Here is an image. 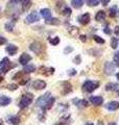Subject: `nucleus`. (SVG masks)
Instances as JSON below:
<instances>
[{
  "label": "nucleus",
  "instance_id": "nucleus-1",
  "mask_svg": "<svg viewBox=\"0 0 119 125\" xmlns=\"http://www.w3.org/2000/svg\"><path fill=\"white\" fill-rule=\"evenodd\" d=\"M33 100H34V95H33V94H30V93L25 94V95L22 96L21 100H20L19 107L20 108H25V107H27L31 102H33Z\"/></svg>",
  "mask_w": 119,
  "mask_h": 125
},
{
  "label": "nucleus",
  "instance_id": "nucleus-2",
  "mask_svg": "<svg viewBox=\"0 0 119 125\" xmlns=\"http://www.w3.org/2000/svg\"><path fill=\"white\" fill-rule=\"evenodd\" d=\"M99 87V83L98 81H92V80H87L86 83L83 84V90L87 93H91L93 92L95 89Z\"/></svg>",
  "mask_w": 119,
  "mask_h": 125
},
{
  "label": "nucleus",
  "instance_id": "nucleus-3",
  "mask_svg": "<svg viewBox=\"0 0 119 125\" xmlns=\"http://www.w3.org/2000/svg\"><path fill=\"white\" fill-rule=\"evenodd\" d=\"M50 97H51V96H50V92H47V93L44 94V95H42V96L37 100V106L44 108L45 105H46V103H47V101L49 100Z\"/></svg>",
  "mask_w": 119,
  "mask_h": 125
},
{
  "label": "nucleus",
  "instance_id": "nucleus-4",
  "mask_svg": "<svg viewBox=\"0 0 119 125\" xmlns=\"http://www.w3.org/2000/svg\"><path fill=\"white\" fill-rule=\"evenodd\" d=\"M29 49H30L33 52L37 53V54H40V53L42 52V50H43V46H42L41 43H39V42H34V43H31V44H30Z\"/></svg>",
  "mask_w": 119,
  "mask_h": 125
},
{
  "label": "nucleus",
  "instance_id": "nucleus-5",
  "mask_svg": "<svg viewBox=\"0 0 119 125\" xmlns=\"http://www.w3.org/2000/svg\"><path fill=\"white\" fill-rule=\"evenodd\" d=\"M26 23H35V22H38L40 20V15L37 13V11H33V13H30L28 16L26 17Z\"/></svg>",
  "mask_w": 119,
  "mask_h": 125
},
{
  "label": "nucleus",
  "instance_id": "nucleus-6",
  "mask_svg": "<svg viewBox=\"0 0 119 125\" xmlns=\"http://www.w3.org/2000/svg\"><path fill=\"white\" fill-rule=\"evenodd\" d=\"M115 71V67H114V64L111 62H107L105 64V73L107 75H113Z\"/></svg>",
  "mask_w": 119,
  "mask_h": 125
},
{
  "label": "nucleus",
  "instance_id": "nucleus-7",
  "mask_svg": "<svg viewBox=\"0 0 119 125\" xmlns=\"http://www.w3.org/2000/svg\"><path fill=\"white\" fill-rule=\"evenodd\" d=\"M90 19H91V16L89 13H85V14H83L82 16H79L78 17V21L81 24L83 25H86V24H88V23L90 22Z\"/></svg>",
  "mask_w": 119,
  "mask_h": 125
},
{
  "label": "nucleus",
  "instance_id": "nucleus-8",
  "mask_svg": "<svg viewBox=\"0 0 119 125\" xmlns=\"http://www.w3.org/2000/svg\"><path fill=\"white\" fill-rule=\"evenodd\" d=\"M31 60V56L29 55V54L27 53H22L21 55H20L19 57V62L23 66H26L27 64H28V62Z\"/></svg>",
  "mask_w": 119,
  "mask_h": 125
},
{
  "label": "nucleus",
  "instance_id": "nucleus-9",
  "mask_svg": "<svg viewBox=\"0 0 119 125\" xmlns=\"http://www.w3.org/2000/svg\"><path fill=\"white\" fill-rule=\"evenodd\" d=\"M33 88L36 90H43L46 88V83L44 80H35L33 83Z\"/></svg>",
  "mask_w": 119,
  "mask_h": 125
},
{
  "label": "nucleus",
  "instance_id": "nucleus-10",
  "mask_svg": "<svg viewBox=\"0 0 119 125\" xmlns=\"http://www.w3.org/2000/svg\"><path fill=\"white\" fill-rule=\"evenodd\" d=\"M90 101H91V103L94 104V105H101L102 102H104V99H102V97L101 96H92V97H90Z\"/></svg>",
  "mask_w": 119,
  "mask_h": 125
},
{
  "label": "nucleus",
  "instance_id": "nucleus-11",
  "mask_svg": "<svg viewBox=\"0 0 119 125\" xmlns=\"http://www.w3.org/2000/svg\"><path fill=\"white\" fill-rule=\"evenodd\" d=\"M106 17H107L106 11H104V10H99V11H97L96 16H95V20H96L97 22H102V21H105Z\"/></svg>",
  "mask_w": 119,
  "mask_h": 125
},
{
  "label": "nucleus",
  "instance_id": "nucleus-12",
  "mask_svg": "<svg viewBox=\"0 0 119 125\" xmlns=\"http://www.w3.org/2000/svg\"><path fill=\"white\" fill-rule=\"evenodd\" d=\"M40 13H41V16L45 20H48V19L51 18V10L49 9H42L40 10Z\"/></svg>",
  "mask_w": 119,
  "mask_h": 125
},
{
  "label": "nucleus",
  "instance_id": "nucleus-13",
  "mask_svg": "<svg viewBox=\"0 0 119 125\" xmlns=\"http://www.w3.org/2000/svg\"><path fill=\"white\" fill-rule=\"evenodd\" d=\"M18 51V47L16 45H9L6 47V52L11 54V55H15Z\"/></svg>",
  "mask_w": 119,
  "mask_h": 125
},
{
  "label": "nucleus",
  "instance_id": "nucleus-14",
  "mask_svg": "<svg viewBox=\"0 0 119 125\" xmlns=\"http://www.w3.org/2000/svg\"><path fill=\"white\" fill-rule=\"evenodd\" d=\"M11 101H12V99L7 96L0 97V105H1V106H6V105H9L11 103Z\"/></svg>",
  "mask_w": 119,
  "mask_h": 125
},
{
  "label": "nucleus",
  "instance_id": "nucleus-15",
  "mask_svg": "<svg viewBox=\"0 0 119 125\" xmlns=\"http://www.w3.org/2000/svg\"><path fill=\"white\" fill-rule=\"evenodd\" d=\"M119 107V103L117 101H111L110 103L107 104V108L109 111H116V109Z\"/></svg>",
  "mask_w": 119,
  "mask_h": 125
},
{
  "label": "nucleus",
  "instance_id": "nucleus-16",
  "mask_svg": "<svg viewBox=\"0 0 119 125\" xmlns=\"http://www.w3.org/2000/svg\"><path fill=\"white\" fill-rule=\"evenodd\" d=\"M63 85H64V91H63V94H68L72 91V85L70 84V83L68 81H65L63 83Z\"/></svg>",
  "mask_w": 119,
  "mask_h": 125
},
{
  "label": "nucleus",
  "instance_id": "nucleus-17",
  "mask_svg": "<svg viewBox=\"0 0 119 125\" xmlns=\"http://www.w3.org/2000/svg\"><path fill=\"white\" fill-rule=\"evenodd\" d=\"M118 88H119L118 83H110L108 84H106V90H107V91H115V90H118Z\"/></svg>",
  "mask_w": 119,
  "mask_h": 125
},
{
  "label": "nucleus",
  "instance_id": "nucleus-18",
  "mask_svg": "<svg viewBox=\"0 0 119 125\" xmlns=\"http://www.w3.org/2000/svg\"><path fill=\"white\" fill-rule=\"evenodd\" d=\"M23 71H24L25 73H31V72H35V71H36V67H35L34 65L28 64V65L24 66V68H23Z\"/></svg>",
  "mask_w": 119,
  "mask_h": 125
},
{
  "label": "nucleus",
  "instance_id": "nucleus-19",
  "mask_svg": "<svg viewBox=\"0 0 119 125\" xmlns=\"http://www.w3.org/2000/svg\"><path fill=\"white\" fill-rule=\"evenodd\" d=\"M46 24H50V25H59L60 24V20L58 18H50L48 20H45Z\"/></svg>",
  "mask_w": 119,
  "mask_h": 125
},
{
  "label": "nucleus",
  "instance_id": "nucleus-20",
  "mask_svg": "<svg viewBox=\"0 0 119 125\" xmlns=\"http://www.w3.org/2000/svg\"><path fill=\"white\" fill-rule=\"evenodd\" d=\"M71 4H72V6L75 7V9H79V7H82L83 4H84V1H83V0H72Z\"/></svg>",
  "mask_w": 119,
  "mask_h": 125
},
{
  "label": "nucleus",
  "instance_id": "nucleus-21",
  "mask_svg": "<svg viewBox=\"0 0 119 125\" xmlns=\"http://www.w3.org/2000/svg\"><path fill=\"white\" fill-rule=\"evenodd\" d=\"M54 101H55L54 97H50L49 100L47 101V103H46V105H45V107L43 108V109H50L51 107H52V105H53V103H54Z\"/></svg>",
  "mask_w": 119,
  "mask_h": 125
},
{
  "label": "nucleus",
  "instance_id": "nucleus-22",
  "mask_svg": "<svg viewBox=\"0 0 119 125\" xmlns=\"http://www.w3.org/2000/svg\"><path fill=\"white\" fill-rule=\"evenodd\" d=\"M9 122L12 124H18L20 122V118L18 116H13L11 118H9Z\"/></svg>",
  "mask_w": 119,
  "mask_h": 125
},
{
  "label": "nucleus",
  "instance_id": "nucleus-23",
  "mask_svg": "<svg viewBox=\"0 0 119 125\" xmlns=\"http://www.w3.org/2000/svg\"><path fill=\"white\" fill-rule=\"evenodd\" d=\"M69 33L71 34V36H76V34L78 33V28L75 27V26L69 27Z\"/></svg>",
  "mask_w": 119,
  "mask_h": 125
},
{
  "label": "nucleus",
  "instance_id": "nucleus-24",
  "mask_svg": "<svg viewBox=\"0 0 119 125\" xmlns=\"http://www.w3.org/2000/svg\"><path fill=\"white\" fill-rule=\"evenodd\" d=\"M10 65H11V62H10V60L7 57H4L1 62H0V66H1V68L6 67V66H10Z\"/></svg>",
  "mask_w": 119,
  "mask_h": 125
},
{
  "label": "nucleus",
  "instance_id": "nucleus-25",
  "mask_svg": "<svg viewBox=\"0 0 119 125\" xmlns=\"http://www.w3.org/2000/svg\"><path fill=\"white\" fill-rule=\"evenodd\" d=\"M21 3H23V4H21L22 7H23V10H28L31 6V1H21Z\"/></svg>",
  "mask_w": 119,
  "mask_h": 125
},
{
  "label": "nucleus",
  "instance_id": "nucleus-26",
  "mask_svg": "<svg viewBox=\"0 0 119 125\" xmlns=\"http://www.w3.org/2000/svg\"><path fill=\"white\" fill-rule=\"evenodd\" d=\"M109 16L111 18H114L115 16H116V14H117V7L116 6H113V7H111L110 9V11H109Z\"/></svg>",
  "mask_w": 119,
  "mask_h": 125
},
{
  "label": "nucleus",
  "instance_id": "nucleus-27",
  "mask_svg": "<svg viewBox=\"0 0 119 125\" xmlns=\"http://www.w3.org/2000/svg\"><path fill=\"white\" fill-rule=\"evenodd\" d=\"M111 47L113 49H116L118 47V40L116 38H112V40H111Z\"/></svg>",
  "mask_w": 119,
  "mask_h": 125
},
{
  "label": "nucleus",
  "instance_id": "nucleus-28",
  "mask_svg": "<svg viewBox=\"0 0 119 125\" xmlns=\"http://www.w3.org/2000/svg\"><path fill=\"white\" fill-rule=\"evenodd\" d=\"M113 60H114L115 65H116L117 67H119V52H116V53L114 54V57H113Z\"/></svg>",
  "mask_w": 119,
  "mask_h": 125
},
{
  "label": "nucleus",
  "instance_id": "nucleus-29",
  "mask_svg": "<svg viewBox=\"0 0 119 125\" xmlns=\"http://www.w3.org/2000/svg\"><path fill=\"white\" fill-rule=\"evenodd\" d=\"M93 38H94V41L96 42V43H98V44H105V40H104V39H101L100 37L94 36Z\"/></svg>",
  "mask_w": 119,
  "mask_h": 125
},
{
  "label": "nucleus",
  "instance_id": "nucleus-30",
  "mask_svg": "<svg viewBox=\"0 0 119 125\" xmlns=\"http://www.w3.org/2000/svg\"><path fill=\"white\" fill-rule=\"evenodd\" d=\"M89 6H95V5H98L99 4V1L98 0H89V1H87Z\"/></svg>",
  "mask_w": 119,
  "mask_h": 125
},
{
  "label": "nucleus",
  "instance_id": "nucleus-31",
  "mask_svg": "<svg viewBox=\"0 0 119 125\" xmlns=\"http://www.w3.org/2000/svg\"><path fill=\"white\" fill-rule=\"evenodd\" d=\"M77 105H78L79 107H87V106H88V101H86V100H81V101H78Z\"/></svg>",
  "mask_w": 119,
  "mask_h": 125
},
{
  "label": "nucleus",
  "instance_id": "nucleus-32",
  "mask_svg": "<svg viewBox=\"0 0 119 125\" xmlns=\"http://www.w3.org/2000/svg\"><path fill=\"white\" fill-rule=\"evenodd\" d=\"M5 29L7 31H13V29H14V23H12V22L6 23V24H5Z\"/></svg>",
  "mask_w": 119,
  "mask_h": 125
},
{
  "label": "nucleus",
  "instance_id": "nucleus-33",
  "mask_svg": "<svg viewBox=\"0 0 119 125\" xmlns=\"http://www.w3.org/2000/svg\"><path fill=\"white\" fill-rule=\"evenodd\" d=\"M71 9H69V7H65L64 10H63V11H62V14L64 15V16H70L71 15Z\"/></svg>",
  "mask_w": 119,
  "mask_h": 125
},
{
  "label": "nucleus",
  "instance_id": "nucleus-34",
  "mask_svg": "<svg viewBox=\"0 0 119 125\" xmlns=\"http://www.w3.org/2000/svg\"><path fill=\"white\" fill-rule=\"evenodd\" d=\"M50 43H51L52 45H58L59 43H60V39H59L58 37H55V38H53V39H51Z\"/></svg>",
  "mask_w": 119,
  "mask_h": 125
},
{
  "label": "nucleus",
  "instance_id": "nucleus-35",
  "mask_svg": "<svg viewBox=\"0 0 119 125\" xmlns=\"http://www.w3.org/2000/svg\"><path fill=\"white\" fill-rule=\"evenodd\" d=\"M11 68H12V66H11V65H10V66H6V67H3V68L0 69V73H6Z\"/></svg>",
  "mask_w": 119,
  "mask_h": 125
},
{
  "label": "nucleus",
  "instance_id": "nucleus-36",
  "mask_svg": "<svg viewBox=\"0 0 119 125\" xmlns=\"http://www.w3.org/2000/svg\"><path fill=\"white\" fill-rule=\"evenodd\" d=\"M7 88H9L10 91H16V90L18 89V85L13 83V84H9V85H7Z\"/></svg>",
  "mask_w": 119,
  "mask_h": 125
},
{
  "label": "nucleus",
  "instance_id": "nucleus-37",
  "mask_svg": "<svg viewBox=\"0 0 119 125\" xmlns=\"http://www.w3.org/2000/svg\"><path fill=\"white\" fill-rule=\"evenodd\" d=\"M5 43H6V39L0 36V45H3V44H5Z\"/></svg>",
  "mask_w": 119,
  "mask_h": 125
},
{
  "label": "nucleus",
  "instance_id": "nucleus-38",
  "mask_svg": "<svg viewBox=\"0 0 119 125\" xmlns=\"http://www.w3.org/2000/svg\"><path fill=\"white\" fill-rule=\"evenodd\" d=\"M68 74L70 76H72V75H75V74H76V71H75L74 69H72V70H70V71L68 72Z\"/></svg>",
  "mask_w": 119,
  "mask_h": 125
},
{
  "label": "nucleus",
  "instance_id": "nucleus-39",
  "mask_svg": "<svg viewBox=\"0 0 119 125\" xmlns=\"http://www.w3.org/2000/svg\"><path fill=\"white\" fill-rule=\"evenodd\" d=\"M74 62H75V64H79V62H81V56H76V57H75Z\"/></svg>",
  "mask_w": 119,
  "mask_h": 125
},
{
  "label": "nucleus",
  "instance_id": "nucleus-40",
  "mask_svg": "<svg viewBox=\"0 0 119 125\" xmlns=\"http://www.w3.org/2000/svg\"><path fill=\"white\" fill-rule=\"evenodd\" d=\"M87 37L86 36H84V34H82V36H79V39H81V41L82 42H86L87 41V39H86Z\"/></svg>",
  "mask_w": 119,
  "mask_h": 125
},
{
  "label": "nucleus",
  "instance_id": "nucleus-41",
  "mask_svg": "<svg viewBox=\"0 0 119 125\" xmlns=\"http://www.w3.org/2000/svg\"><path fill=\"white\" fill-rule=\"evenodd\" d=\"M105 33H107V34H111V30H110V28L109 27H105Z\"/></svg>",
  "mask_w": 119,
  "mask_h": 125
},
{
  "label": "nucleus",
  "instance_id": "nucleus-42",
  "mask_svg": "<svg viewBox=\"0 0 119 125\" xmlns=\"http://www.w3.org/2000/svg\"><path fill=\"white\" fill-rule=\"evenodd\" d=\"M72 50H73V48H71V47H68L67 49H65V54H67L68 52H71Z\"/></svg>",
  "mask_w": 119,
  "mask_h": 125
},
{
  "label": "nucleus",
  "instance_id": "nucleus-43",
  "mask_svg": "<svg viewBox=\"0 0 119 125\" xmlns=\"http://www.w3.org/2000/svg\"><path fill=\"white\" fill-rule=\"evenodd\" d=\"M109 2H110V0H102V1H101V3H102L104 5H107Z\"/></svg>",
  "mask_w": 119,
  "mask_h": 125
},
{
  "label": "nucleus",
  "instance_id": "nucleus-44",
  "mask_svg": "<svg viewBox=\"0 0 119 125\" xmlns=\"http://www.w3.org/2000/svg\"><path fill=\"white\" fill-rule=\"evenodd\" d=\"M115 34H118L119 33V26H116V27H115Z\"/></svg>",
  "mask_w": 119,
  "mask_h": 125
},
{
  "label": "nucleus",
  "instance_id": "nucleus-45",
  "mask_svg": "<svg viewBox=\"0 0 119 125\" xmlns=\"http://www.w3.org/2000/svg\"><path fill=\"white\" fill-rule=\"evenodd\" d=\"M116 77H117V79H118V80H119V72H118V73H117V74H116Z\"/></svg>",
  "mask_w": 119,
  "mask_h": 125
},
{
  "label": "nucleus",
  "instance_id": "nucleus-46",
  "mask_svg": "<svg viewBox=\"0 0 119 125\" xmlns=\"http://www.w3.org/2000/svg\"><path fill=\"white\" fill-rule=\"evenodd\" d=\"M86 125H94V124H93V123H90V122H89V123H86Z\"/></svg>",
  "mask_w": 119,
  "mask_h": 125
},
{
  "label": "nucleus",
  "instance_id": "nucleus-47",
  "mask_svg": "<svg viewBox=\"0 0 119 125\" xmlns=\"http://www.w3.org/2000/svg\"><path fill=\"white\" fill-rule=\"evenodd\" d=\"M98 125H102V122H101V121H98Z\"/></svg>",
  "mask_w": 119,
  "mask_h": 125
},
{
  "label": "nucleus",
  "instance_id": "nucleus-48",
  "mask_svg": "<svg viewBox=\"0 0 119 125\" xmlns=\"http://www.w3.org/2000/svg\"><path fill=\"white\" fill-rule=\"evenodd\" d=\"M109 125H116V124H115V123H110Z\"/></svg>",
  "mask_w": 119,
  "mask_h": 125
},
{
  "label": "nucleus",
  "instance_id": "nucleus-49",
  "mask_svg": "<svg viewBox=\"0 0 119 125\" xmlns=\"http://www.w3.org/2000/svg\"><path fill=\"white\" fill-rule=\"evenodd\" d=\"M2 79H3V78H2V77H0V81H1Z\"/></svg>",
  "mask_w": 119,
  "mask_h": 125
},
{
  "label": "nucleus",
  "instance_id": "nucleus-50",
  "mask_svg": "<svg viewBox=\"0 0 119 125\" xmlns=\"http://www.w3.org/2000/svg\"><path fill=\"white\" fill-rule=\"evenodd\" d=\"M0 125H2V122H1V121H0Z\"/></svg>",
  "mask_w": 119,
  "mask_h": 125
}]
</instances>
